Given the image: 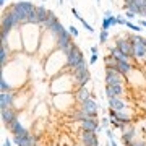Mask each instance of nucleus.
I'll list each match as a JSON object with an SVG mask.
<instances>
[{"label": "nucleus", "instance_id": "nucleus-1", "mask_svg": "<svg viewBox=\"0 0 146 146\" xmlns=\"http://www.w3.org/2000/svg\"><path fill=\"white\" fill-rule=\"evenodd\" d=\"M123 75L115 67H106V84H122Z\"/></svg>", "mask_w": 146, "mask_h": 146}, {"label": "nucleus", "instance_id": "nucleus-2", "mask_svg": "<svg viewBox=\"0 0 146 146\" xmlns=\"http://www.w3.org/2000/svg\"><path fill=\"white\" fill-rule=\"evenodd\" d=\"M83 60H84V55L76 46L67 54V67H70V68H75L80 62H83Z\"/></svg>", "mask_w": 146, "mask_h": 146}, {"label": "nucleus", "instance_id": "nucleus-3", "mask_svg": "<svg viewBox=\"0 0 146 146\" xmlns=\"http://www.w3.org/2000/svg\"><path fill=\"white\" fill-rule=\"evenodd\" d=\"M80 141L83 146H99V138L96 131H88V130H81L80 133Z\"/></svg>", "mask_w": 146, "mask_h": 146}, {"label": "nucleus", "instance_id": "nucleus-4", "mask_svg": "<svg viewBox=\"0 0 146 146\" xmlns=\"http://www.w3.org/2000/svg\"><path fill=\"white\" fill-rule=\"evenodd\" d=\"M130 41L133 42V55L135 58H145L146 57V46L141 42V36H131Z\"/></svg>", "mask_w": 146, "mask_h": 146}, {"label": "nucleus", "instance_id": "nucleus-5", "mask_svg": "<svg viewBox=\"0 0 146 146\" xmlns=\"http://www.w3.org/2000/svg\"><path fill=\"white\" fill-rule=\"evenodd\" d=\"M0 117H2V123L5 127H8L15 119H18V112H16L15 107H7V109H2Z\"/></svg>", "mask_w": 146, "mask_h": 146}, {"label": "nucleus", "instance_id": "nucleus-6", "mask_svg": "<svg viewBox=\"0 0 146 146\" xmlns=\"http://www.w3.org/2000/svg\"><path fill=\"white\" fill-rule=\"evenodd\" d=\"M80 128H81V130H88V131H96V133H99V131L102 130V127L99 125V122H98L96 117L80 122Z\"/></svg>", "mask_w": 146, "mask_h": 146}, {"label": "nucleus", "instance_id": "nucleus-7", "mask_svg": "<svg viewBox=\"0 0 146 146\" xmlns=\"http://www.w3.org/2000/svg\"><path fill=\"white\" fill-rule=\"evenodd\" d=\"M80 109H83L84 112H88L89 115H98V112H99V104H98L93 98H89V99H86L84 102L80 104Z\"/></svg>", "mask_w": 146, "mask_h": 146}, {"label": "nucleus", "instance_id": "nucleus-8", "mask_svg": "<svg viewBox=\"0 0 146 146\" xmlns=\"http://www.w3.org/2000/svg\"><path fill=\"white\" fill-rule=\"evenodd\" d=\"M109 115L115 119L119 123H131V115L127 114V110H114L109 109Z\"/></svg>", "mask_w": 146, "mask_h": 146}, {"label": "nucleus", "instance_id": "nucleus-9", "mask_svg": "<svg viewBox=\"0 0 146 146\" xmlns=\"http://www.w3.org/2000/svg\"><path fill=\"white\" fill-rule=\"evenodd\" d=\"M125 93V88H123V84H107V88H106V96H107V99L109 98H120L122 94Z\"/></svg>", "mask_w": 146, "mask_h": 146}, {"label": "nucleus", "instance_id": "nucleus-10", "mask_svg": "<svg viewBox=\"0 0 146 146\" xmlns=\"http://www.w3.org/2000/svg\"><path fill=\"white\" fill-rule=\"evenodd\" d=\"M136 135H138V133H136V128L133 127V123H128V125H127V128L122 131V141L127 145V143H130V141L136 140Z\"/></svg>", "mask_w": 146, "mask_h": 146}, {"label": "nucleus", "instance_id": "nucleus-11", "mask_svg": "<svg viewBox=\"0 0 146 146\" xmlns=\"http://www.w3.org/2000/svg\"><path fill=\"white\" fill-rule=\"evenodd\" d=\"M109 109L114 110H128V102L120 98H109Z\"/></svg>", "mask_w": 146, "mask_h": 146}, {"label": "nucleus", "instance_id": "nucleus-12", "mask_svg": "<svg viewBox=\"0 0 146 146\" xmlns=\"http://www.w3.org/2000/svg\"><path fill=\"white\" fill-rule=\"evenodd\" d=\"M29 136H31L29 130H28V128H23V130H20L16 135H13V143H15L16 146H25Z\"/></svg>", "mask_w": 146, "mask_h": 146}, {"label": "nucleus", "instance_id": "nucleus-13", "mask_svg": "<svg viewBox=\"0 0 146 146\" xmlns=\"http://www.w3.org/2000/svg\"><path fill=\"white\" fill-rule=\"evenodd\" d=\"M115 47H119L122 52H125L127 55H133V42L130 39H117Z\"/></svg>", "mask_w": 146, "mask_h": 146}, {"label": "nucleus", "instance_id": "nucleus-14", "mask_svg": "<svg viewBox=\"0 0 146 146\" xmlns=\"http://www.w3.org/2000/svg\"><path fill=\"white\" fill-rule=\"evenodd\" d=\"M73 80H75V83H76L78 88L80 86H86V84L89 83V80H91V73H89V70L75 73V75H73Z\"/></svg>", "mask_w": 146, "mask_h": 146}, {"label": "nucleus", "instance_id": "nucleus-15", "mask_svg": "<svg viewBox=\"0 0 146 146\" xmlns=\"http://www.w3.org/2000/svg\"><path fill=\"white\" fill-rule=\"evenodd\" d=\"M7 107H13V93L11 91L0 93V109H7Z\"/></svg>", "mask_w": 146, "mask_h": 146}, {"label": "nucleus", "instance_id": "nucleus-16", "mask_svg": "<svg viewBox=\"0 0 146 146\" xmlns=\"http://www.w3.org/2000/svg\"><path fill=\"white\" fill-rule=\"evenodd\" d=\"M89 98H91V93H89V89L86 88V86H80V88L75 91V99H76L78 104L84 102V101L89 99Z\"/></svg>", "mask_w": 146, "mask_h": 146}, {"label": "nucleus", "instance_id": "nucleus-17", "mask_svg": "<svg viewBox=\"0 0 146 146\" xmlns=\"http://www.w3.org/2000/svg\"><path fill=\"white\" fill-rule=\"evenodd\" d=\"M115 68H117V70H119V72L123 75V76H125V75H128V73L133 70V65H131L130 62H122V60H117V63H115Z\"/></svg>", "mask_w": 146, "mask_h": 146}, {"label": "nucleus", "instance_id": "nucleus-18", "mask_svg": "<svg viewBox=\"0 0 146 146\" xmlns=\"http://www.w3.org/2000/svg\"><path fill=\"white\" fill-rule=\"evenodd\" d=\"M110 55L114 58H117V60H122V62H130V57H131V55H127L125 52H122L119 47H112L110 49Z\"/></svg>", "mask_w": 146, "mask_h": 146}, {"label": "nucleus", "instance_id": "nucleus-19", "mask_svg": "<svg viewBox=\"0 0 146 146\" xmlns=\"http://www.w3.org/2000/svg\"><path fill=\"white\" fill-rule=\"evenodd\" d=\"M11 28H13V21L7 15H3V18H2V36H8V33L11 31Z\"/></svg>", "mask_w": 146, "mask_h": 146}, {"label": "nucleus", "instance_id": "nucleus-20", "mask_svg": "<svg viewBox=\"0 0 146 146\" xmlns=\"http://www.w3.org/2000/svg\"><path fill=\"white\" fill-rule=\"evenodd\" d=\"M36 15H37V21H39V25H44V21L49 18L50 11L46 10L44 7H36Z\"/></svg>", "mask_w": 146, "mask_h": 146}, {"label": "nucleus", "instance_id": "nucleus-21", "mask_svg": "<svg viewBox=\"0 0 146 146\" xmlns=\"http://www.w3.org/2000/svg\"><path fill=\"white\" fill-rule=\"evenodd\" d=\"M15 5L18 7L20 10H23L25 13H31V11H34V10H36V7L33 5L31 2H16Z\"/></svg>", "mask_w": 146, "mask_h": 146}, {"label": "nucleus", "instance_id": "nucleus-22", "mask_svg": "<svg viewBox=\"0 0 146 146\" xmlns=\"http://www.w3.org/2000/svg\"><path fill=\"white\" fill-rule=\"evenodd\" d=\"M23 128H25V127L21 125L20 119H15V120H13V122L10 123V125L7 127V130H10L11 133H13V135H16V133H18L20 130H23Z\"/></svg>", "mask_w": 146, "mask_h": 146}, {"label": "nucleus", "instance_id": "nucleus-23", "mask_svg": "<svg viewBox=\"0 0 146 146\" xmlns=\"http://www.w3.org/2000/svg\"><path fill=\"white\" fill-rule=\"evenodd\" d=\"M63 31H65V28L62 26V23H60V21H58V20L55 21V25H54V26L50 28V33H52V34H54V36H55V37H57L58 34H62Z\"/></svg>", "mask_w": 146, "mask_h": 146}, {"label": "nucleus", "instance_id": "nucleus-24", "mask_svg": "<svg viewBox=\"0 0 146 146\" xmlns=\"http://www.w3.org/2000/svg\"><path fill=\"white\" fill-rule=\"evenodd\" d=\"M55 21H57V16L54 15L52 11H50V15H49V18H47V20L44 21V25H42V26L46 28V29H49V31H50V28H52L54 25H55Z\"/></svg>", "mask_w": 146, "mask_h": 146}, {"label": "nucleus", "instance_id": "nucleus-25", "mask_svg": "<svg viewBox=\"0 0 146 146\" xmlns=\"http://www.w3.org/2000/svg\"><path fill=\"white\" fill-rule=\"evenodd\" d=\"M7 58H8V49H7V46H2V52H0L2 67H5V65H7Z\"/></svg>", "mask_w": 146, "mask_h": 146}, {"label": "nucleus", "instance_id": "nucleus-26", "mask_svg": "<svg viewBox=\"0 0 146 146\" xmlns=\"http://www.w3.org/2000/svg\"><path fill=\"white\" fill-rule=\"evenodd\" d=\"M86 70H88V65H86V62H80L78 65H76V67L73 68V75H75V73H80V72H86Z\"/></svg>", "mask_w": 146, "mask_h": 146}, {"label": "nucleus", "instance_id": "nucleus-27", "mask_svg": "<svg viewBox=\"0 0 146 146\" xmlns=\"http://www.w3.org/2000/svg\"><path fill=\"white\" fill-rule=\"evenodd\" d=\"M0 89H2V93H7V91H10V84L7 83L5 76H2V80H0Z\"/></svg>", "mask_w": 146, "mask_h": 146}, {"label": "nucleus", "instance_id": "nucleus-28", "mask_svg": "<svg viewBox=\"0 0 146 146\" xmlns=\"http://www.w3.org/2000/svg\"><path fill=\"white\" fill-rule=\"evenodd\" d=\"M125 146H146V141L145 140H133V141H130V143H127Z\"/></svg>", "mask_w": 146, "mask_h": 146}, {"label": "nucleus", "instance_id": "nucleus-29", "mask_svg": "<svg viewBox=\"0 0 146 146\" xmlns=\"http://www.w3.org/2000/svg\"><path fill=\"white\" fill-rule=\"evenodd\" d=\"M107 39H109V31H104V29H101V34H99V41H101V44L107 42Z\"/></svg>", "mask_w": 146, "mask_h": 146}, {"label": "nucleus", "instance_id": "nucleus-30", "mask_svg": "<svg viewBox=\"0 0 146 146\" xmlns=\"http://www.w3.org/2000/svg\"><path fill=\"white\" fill-rule=\"evenodd\" d=\"M123 26H128L130 29H133V31H141V26H135V25L130 23L128 20H123Z\"/></svg>", "mask_w": 146, "mask_h": 146}, {"label": "nucleus", "instance_id": "nucleus-31", "mask_svg": "<svg viewBox=\"0 0 146 146\" xmlns=\"http://www.w3.org/2000/svg\"><path fill=\"white\" fill-rule=\"evenodd\" d=\"M68 31H70V34H72L73 37H78V34H80L78 29H76L75 26H70V28H68Z\"/></svg>", "mask_w": 146, "mask_h": 146}, {"label": "nucleus", "instance_id": "nucleus-32", "mask_svg": "<svg viewBox=\"0 0 146 146\" xmlns=\"http://www.w3.org/2000/svg\"><path fill=\"white\" fill-rule=\"evenodd\" d=\"M109 122H110V119H107V117H104V119L101 120V125L104 127V128H107V127H109Z\"/></svg>", "mask_w": 146, "mask_h": 146}, {"label": "nucleus", "instance_id": "nucleus-33", "mask_svg": "<svg viewBox=\"0 0 146 146\" xmlns=\"http://www.w3.org/2000/svg\"><path fill=\"white\" fill-rule=\"evenodd\" d=\"M80 21H81V23H83V26L86 28V29H88L89 33H93V31H94V29H93V26H89V25H88V23H86V21L83 20V18H81V20H80Z\"/></svg>", "mask_w": 146, "mask_h": 146}, {"label": "nucleus", "instance_id": "nucleus-34", "mask_svg": "<svg viewBox=\"0 0 146 146\" xmlns=\"http://www.w3.org/2000/svg\"><path fill=\"white\" fill-rule=\"evenodd\" d=\"M109 23H110V26L119 25V21H117V18H115V16H109Z\"/></svg>", "mask_w": 146, "mask_h": 146}, {"label": "nucleus", "instance_id": "nucleus-35", "mask_svg": "<svg viewBox=\"0 0 146 146\" xmlns=\"http://www.w3.org/2000/svg\"><path fill=\"white\" fill-rule=\"evenodd\" d=\"M96 62H98V54H93V55H91V58H89V63H91V65H94Z\"/></svg>", "mask_w": 146, "mask_h": 146}, {"label": "nucleus", "instance_id": "nucleus-36", "mask_svg": "<svg viewBox=\"0 0 146 146\" xmlns=\"http://www.w3.org/2000/svg\"><path fill=\"white\" fill-rule=\"evenodd\" d=\"M106 135H107V138H109V140H114V131L110 130V128H107V130H106Z\"/></svg>", "mask_w": 146, "mask_h": 146}, {"label": "nucleus", "instance_id": "nucleus-37", "mask_svg": "<svg viewBox=\"0 0 146 146\" xmlns=\"http://www.w3.org/2000/svg\"><path fill=\"white\" fill-rule=\"evenodd\" d=\"M133 16H135V13H131V11H127V18H128V20H131Z\"/></svg>", "mask_w": 146, "mask_h": 146}, {"label": "nucleus", "instance_id": "nucleus-38", "mask_svg": "<svg viewBox=\"0 0 146 146\" xmlns=\"http://www.w3.org/2000/svg\"><path fill=\"white\" fill-rule=\"evenodd\" d=\"M109 16H112V13H110L109 10H107V11H104V18H109Z\"/></svg>", "mask_w": 146, "mask_h": 146}, {"label": "nucleus", "instance_id": "nucleus-39", "mask_svg": "<svg viewBox=\"0 0 146 146\" xmlns=\"http://www.w3.org/2000/svg\"><path fill=\"white\" fill-rule=\"evenodd\" d=\"M91 52H93V54H98V47L93 46V47H91Z\"/></svg>", "mask_w": 146, "mask_h": 146}, {"label": "nucleus", "instance_id": "nucleus-40", "mask_svg": "<svg viewBox=\"0 0 146 146\" xmlns=\"http://www.w3.org/2000/svg\"><path fill=\"white\" fill-rule=\"evenodd\" d=\"M2 146H11V143H10V141H8V140H5V141H3V145H2Z\"/></svg>", "mask_w": 146, "mask_h": 146}, {"label": "nucleus", "instance_id": "nucleus-41", "mask_svg": "<svg viewBox=\"0 0 146 146\" xmlns=\"http://www.w3.org/2000/svg\"><path fill=\"white\" fill-rule=\"evenodd\" d=\"M110 146H117V143H115V140H110Z\"/></svg>", "mask_w": 146, "mask_h": 146}, {"label": "nucleus", "instance_id": "nucleus-42", "mask_svg": "<svg viewBox=\"0 0 146 146\" xmlns=\"http://www.w3.org/2000/svg\"><path fill=\"white\" fill-rule=\"evenodd\" d=\"M140 23H141V25H143V26H145V28H146V20H141V21H140Z\"/></svg>", "mask_w": 146, "mask_h": 146}, {"label": "nucleus", "instance_id": "nucleus-43", "mask_svg": "<svg viewBox=\"0 0 146 146\" xmlns=\"http://www.w3.org/2000/svg\"><path fill=\"white\" fill-rule=\"evenodd\" d=\"M98 3H99V0H98Z\"/></svg>", "mask_w": 146, "mask_h": 146}, {"label": "nucleus", "instance_id": "nucleus-44", "mask_svg": "<svg viewBox=\"0 0 146 146\" xmlns=\"http://www.w3.org/2000/svg\"><path fill=\"white\" fill-rule=\"evenodd\" d=\"M145 60H146V57H145Z\"/></svg>", "mask_w": 146, "mask_h": 146}]
</instances>
